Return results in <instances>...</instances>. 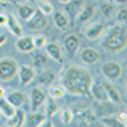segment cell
Returning <instances> with one entry per match:
<instances>
[{"instance_id":"1","label":"cell","mask_w":127,"mask_h":127,"mask_svg":"<svg viewBox=\"0 0 127 127\" xmlns=\"http://www.w3.org/2000/svg\"><path fill=\"white\" fill-rule=\"evenodd\" d=\"M61 80H63V87L68 93L78 95V97H90V85L93 81L90 71L78 68V66H71L64 69Z\"/></svg>"},{"instance_id":"2","label":"cell","mask_w":127,"mask_h":127,"mask_svg":"<svg viewBox=\"0 0 127 127\" xmlns=\"http://www.w3.org/2000/svg\"><path fill=\"white\" fill-rule=\"evenodd\" d=\"M127 44V34H126V27L124 24H119V26H114L110 27L105 36V39L102 42V46L107 49V51H112V53H117V51H122Z\"/></svg>"},{"instance_id":"3","label":"cell","mask_w":127,"mask_h":127,"mask_svg":"<svg viewBox=\"0 0 127 127\" xmlns=\"http://www.w3.org/2000/svg\"><path fill=\"white\" fill-rule=\"evenodd\" d=\"M17 63L12 58H2L0 59V80L2 81H9L17 75Z\"/></svg>"},{"instance_id":"4","label":"cell","mask_w":127,"mask_h":127,"mask_svg":"<svg viewBox=\"0 0 127 127\" xmlns=\"http://www.w3.org/2000/svg\"><path fill=\"white\" fill-rule=\"evenodd\" d=\"M26 26H27V29H31V31L44 29V27L48 26V19H46V15H44L39 9H36L34 14L31 15V19L26 20Z\"/></svg>"},{"instance_id":"5","label":"cell","mask_w":127,"mask_h":127,"mask_svg":"<svg viewBox=\"0 0 127 127\" xmlns=\"http://www.w3.org/2000/svg\"><path fill=\"white\" fill-rule=\"evenodd\" d=\"M102 73L108 80H117L122 75V66L119 64L117 61H107V63L102 64Z\"/></svg>"},{"instance_id":"6","label":"cell","mask_w":127,"mask_h":127,"mask_svg":"<svg viewBox=\"0 0 127 127\" xmlns=\"http://www.w3.org/2000/svg\"><path fill=\"white\" fill-rule=\"evenodd\" d=\"M46 93L39 90V88H32L31 90V108H32V112H37L42 105H44V102H46Z\"/></svg>"},{"instance_id":"7","label":"cell","mask_w":127,"mask_h":127,"mask_svg":"<svg viewBox=\"0 0 127 127\" xmlns=\"http://www.w3.org/2000/svg\"><path fill=\"white\" fill-rule=\"evenodd\" d=\"M63 44H64V49H66L69 58H75L76 56V51L80 48V37L75 36V34H68V36H64Z\"/></svg>"},{"instance_id":"8","label":"cell","mask_w":127,"mask_h":127,"mask_svg":"<svg viewBox=\"0 0 127 127\" xmlns=\"http://www.w3.org/2000/svg\"><path fill=\"white\" fill-rule=\"evenodd\" d=\"M17 71H19V80H20V85H22V87L29 85L31 81L36 78V71H34V68H32V66L20 64L19 68H17Z\"/></svg>"},{"instance_id":"9","label":"cell","mask_w":127,"mask_h":127,"mask_svg":"<svg viewBox=\"0 0 127 127\" xmlns=\"http://www.w3.org/2000/svg\"><path fill=\"white\" fill-rule=\"evenodd\" d=\"M83 7V0H69L64 3V14L68 15L69 20H73L76 15H78V12L81 10Z\"/></svg>"},{"instance_id":"10","label":"cell","mask_w":127,"mask_h":127,"mask_svg":"<svg viewBox=\"0 0 127 127\" xmlns=\"http://www.w3.org/2000/svg\"><path fill=\"white\" fill-rule=\"evenodd\" d=\"M44 48H46V54L49 58H53L58 63H63V49H61V46L58 42H46Z\"/></svg>"},{"instance_id":"11","label":"cell","mask_w":127,"mask_h":127,"mask_svg":"<svg viewBox=\"0 0 127 127\" xmlns=\"http://www.w3.org/2000/svg\"><path fill=\"white\" fill-rule=\"evenodd\" d=\"M103 31H105V24H103V22H95V24H92V26L85 31V36H87V39L95 41L103 34Z\"/></svg>"},{"instance_id":"12","label":"cell","mask_w":127,"mask_h":127,"mask_svg":"<svg viewBox=\"0 0 127 127\" xmlns=\"http://www.w3.org/2000/svg\"><path fill=\"white\" fill-rule=\"evenodd\" d=\"M90 97H93L97 102H105L107 100V93L103 90V85L98 81H92L90 85Z\"/></svg>"},{"instance_id":"13","label":"cell","mask_w":127,"mask_h":127,"mask_svg":"<svg viewBox=\"0 0 127 127\" xmlns=\"http://www.w3.org/2000/svg\"><path fill=\"white\" fill-rule=\"evenodd\" d=\"M98 59H100V54L95 48H85L81 51V61L85 64H95L98 63Z\"/></svg>"},{"instance_id":"14","label":"cell","mask_w":127,"mask_h":127,"mask_svg":"<svg viewBox=\"0 0 127 127\" xmlns=\"http://www.w3.org/2000/svg\"><path fill=\"white\" fill-rule=\"evenodd\" d=\"M76 117L80 119L81 124H95L97 122V115L92 108H80L76 112Z\"/></svg>"},{"instance_id":"15","label":"cell","mask_w":127,"mask_h":127,"mask_svg":"<svg viewBox=\"0 0 127 127\" xmlns=\"http://www.w3.org/2000/svg\"><path fill=\"white\" fill-rule=\"evenodd\" d=\"M95 9H97L95 3H88L85 9L81 7V10L78 12V24H85V22H88V20L95 15Z\"/></svg>"},{"instance_id":"16","label":"cell","mask_w":127,"mask_h":127,"mask_svg":"<svg viewBox=\"0 0 127 127\" xmlns=\"http://www.w3.org/2000/svg\"><path fill=\"white\" fill-rule=\"evenodd\" d=\"M15 48L19 49L20 53H31L34 49L32 37H29V36H20L19 39L15 41Z\"/></svg>"},{"instance_id":"17","label":"cell","mask_w":127,"mask_h":127,"mask_svg":"<svg viewBox=\"0 0 127 127\" xmlns=\"http://www.w3.org/2000/svg\"><path fill=\"white\" fill-rule=\"evenodd\" d=\"M53 20H54V26L58 27V29H68L69 24H71V20L68 19V15L64 14V12H53Z\"/></svg>"},{"instance_id":"18","label":"cell","mask_w":127,"mask_h":127,"mask_svg":"<svg viewBox=\"0 0 127 127\" xmlns=\"http://www.w3.org/2000/svg\"><path fill=\"white\" fill-rule=\"evenodd\" d=\"M102 85H103V90H105V93H107V100H110L112 103H120L122 97H120V93L117 92V88L112 87V85L107 83V81H103Z\"/></svg>"},{"instance_id":"19","label":"cell","mask_w":127,"mask_h":127,"mask_svg":"<svg viewBox=\"0 0 127 127\" xmlns=\"http://www.w3.org/2000/svg\"><path fill=\"white\" fill-rule=\"evenodd\" d=\"M98 112L95 114L97 117H105V115H112L114 112H115V107L112 105V102L110 100H105V102H98Z\"/></svg>"},{"instance_id":"20","label":"cell","mask_w":127,"mask_h":127,"mask_svg":"<svg viewBox=\"0 0 127 127\" xmlns=\"http://www.w3.org/2000/svg\"><path fill=\"white\" fill-rule=\"evenodd\" d=\"M26 124V112L24 110H15V114L7 120V126L9 127H20Z\"/></svg>"},{"instance_id":"21","label":"cell","mask_w":127,"mask_h":127,"mask_svg":"<svg viewBox=\"0 0 127 127\" xmlns=\"http://www.w3.org/2000/svg\"><path fill=\"white\" fill-rule=\"evenodd\" d=\"M15 110H17V108L14 107V105H12V103H10V102H9L5 97L0 98V114H2L3 117L10 119L14 114H15Z\"/></svg>"},{"instance_id":"22","label":"cell","mask_w":127,"mask_h":127,"mask_svg":"<svg viewBox=\"0 0 127 127\" xmlns=\"http://www.w3.org/2000/svg\"><path fill=\"white\" fill-rule=\"evenodd\" d=\"M7 27L14 36H22V26H20V22H17V17L12 14L7 15Z\"/></svg>"},{"instance_id":"23","label":"cell","mask_w":127,"mask_h":127,"mask_svg":"<svg viewBox=\"0 0 127 127\" xmlns=\"http://www.w3.org/2000/svg\"><path fill=\"white\" fill-rule=\"evenodd\" d=\"M7 100H9L15 108H20L24 103H26V95H24L22 92H12V93H9Z\"/></svg>"},{"instance_id":"24","label":"cell","mask_w":127,"mask_h":127,"mask_svg":"<svg viewBox=\"0 0 127 127\" xmlns=\"http://www.w3.org/2000/svg\"><path fill=\"white\" fill-rule=\"evenodd\" d=\"M17 10H19V17L26 22V20L31 19V15L34 14V10H36V9H34L32 5H29V3H20L19 7H17Z\"/></svg>"},{"instance_id":"25","label":"cell","mask_w":127,"mask_h":127,"mask_svg":"<svg viewBox=\"0 0 127 127\" xmlns=\"http://www.w3.org/2000/svg\"><path fill=\"white\" fill-rule=\"evenodd\" d=\"M44 105H46V119H51L56 112H58V103H56V100H54V98L46 97Z\"/></svg>"},{"instance_id":"26","label":"cell","mask_w":127,"mask_h":127,"mask_svg":"<svg viewBox=\"0 0 127 127\" xmlns=\"http://www.w3.org/2000/svg\"><path fill=\"white\" fill-rule=\"evenodd\" d=\"M37 80H39V83L49 87V85H53V83L56 81V75H54L53 71H41L39 76H37Z\"/></svg>"},{"instance_id":"27","label":"cell","mask_w":127,"mask_h":127,"mask_svg":"<svg viewBox=\"0 0 127 127\" xmlns=\"http://www.w3.org/2000/svg\"><path fill=\"white\" fill-rule=\"evenodd\" d=\"M64 95H66V90H64L63 85H58V87H49V90H48V97L54 98V100L63 98Z\"/></svg>"},{"instance_id":"28","label":"cell","mask_w":127,"mask_h":127,"mask_svg":"<svg viewBox=\"0 0 127 127\" xmlns=\"http://www.w3.org/2000/svg\"><path fill=\"white\" fill-rule=\"evenodd\" d=\"M100 124H102V126H107V127H124V124H122L117 117H112V115L100 117Z\"/></svg>"},{"instance_id":"29","label":"cell","mask_w":127,"mask_h":127,"mask_svg":"<svg viewBox=\"0 0 127 127\" xmlns=\"http://www.w3.org/2000/svg\"><path fill=\"white\" fill-rule=\"evenodd\" d=\"M114 10H115V7H114V3H112V2H107V0H105V2L100 5V12L103 14V17H105V19H110V17L114 15Z\"/></svg>"},{"instance_id":"30","label":"cell","mask_w":127,"mask_h":127,"mask_svg":"<svg viewBox=\"0 0 127 127\" xmlns=\"http://www.w3.org/2000/svg\"><path fill=\"white\" fill-rule=\"evenodd\" d=\"M46 120V117H44V114H37V112H34L32 115L29 117V120H27V124L32 127H37V126H42V122Z\"/></svg>"},{"instance_id":"31","label":"cell","mask_w":127,"mask_h":127,"mask_svg":"<svg viewBox=\"0 0 127 127\" xmlns=\"http://www.w3.org/2000/svg\"><path fill=\"white\" fill-rule=\"evenodd\" d=\"M73 119H75V112H73L71 108H63V112H61V120H63V124H64V126H69V124L73 122Z\"/></svg>"},{"instance_id":"32","label":"cell","mask_w":127,"mask_h":127,"mask_svg":"<svg viewBox=\"0 0 127 127\" xmlns=\"http://www.w3.org/2000/svg\"><path fill=\"white\" fill-rule=\"evenodd\" d=\"M34 63H36L37 68H42V66L48 63V54H44V53H41V51L34 53Z\"/></svg>"},{"instance_id":"33","label":"cell","mask_w":127,"mask_h":127,"mask_svg":"<svg viewBox=\"0 0 127 127\" xmlns=\"http://www.w3.org/2000/svg\"><path fill=\"white\" fill-rule=\"evenodd\" d=\"M37 9H39L44 15H48V14H53V12H54V9H53V5H51L49 0H41L39 5H37Z\"/></svg>"},{"instance_id":"34","label":"cell","mask_w":127,"mask_h":127,"mask_svg":"<svg viewBox=\"0 0 127 127\" xmlns=\"http://www.w3.org/2000/svg\"><path fill=\"white\" fill-rule=\"evenodd\" d=\"M32 42H34V49H42L44 46H46V37L44 36H34L32 37Z\"/></svg>"},{"instance_id":"35","label":"cell","mask_w":127,"mask_h":127,"mask_svg":"<svg viewBox=\"0 0 127 127\" xmlns=\"http://www.w3.org/2000/svg\"><path fill=\"white\" fill-rule=\"evenodd\" d=\"M117 20L120 22V24H124L127 20V10L126 9H120L119 10V14H117Z\"/></svg>"},{"instance_id":"36","label":"cell","mask_w":127,"mask_h":127,"mask_svg":"<svg viewBox=\"0 0 127 127\" xmlns=\"http://www.w3.org/2000/svg\"><path fill=\"white\" fill-rule=\"evenodd\" d=\"M119 120H120L124 126L127 124V115H126V112H120V114H119Z\"/></svg>"},{"instance_id":"37","label":"cell","mask_w":127,"mask_h":127,"mask_svg":"<svg viewBox=\"0 0 127 127\" xmlns=\"http://www.w3.org/2000/svg\"><path fill=\"white\" fill-rule=\"evenodd\" d=\"M0 26H7V15L0 14Z\"/></svg>"},{"instance_id":"38","label":"cell","mask_w":127,"mask_h":127,"mask_svg":"<svg viewBox=\"0 0 127 127\" xmlns=\"http://www.w3.org/2000/svg\"><path fill=\"white\" fill-rule=\"evenodd\" d=\"M5 41H7V36H5V34H0V46L5 44Z\"/></svg>"},{"instance_id":"39","label":"cell","mask_w":127,"mask_h":127,"mask_svg":"<svg viewBox=\"0 0 127 127\" xmlns=\"http://www.w3.org/2000/svg\"><path fill=\"white\" fill-rule=\"evenodd\" d=\"M0 3H3V5L5 3H15V0H0Z\"/></svg>"},{"instance_id":"40","label":"cell","mask_w":127,"mask_h":127,"mask_svg":"<svg viewBox=\"0 0 127 127\" xmlns=\"http://www.w3.org/2000/svg\"><path fill=\"white\" fill-rule=\"evenodd\" d=\"M2 97H5V90L0 87V98H2Z\"/></svg>"},{"instance_id":"41","label":"cell","mask_w":127,"mask_h":127,"mask_svg":"<svg viewBox=\"0 0 127 127\" xmlns=\"http://www.w3.org/2000/svg\"><path fill=\"white\" fill-rule=\"evenodd\" d=\"M114 2H117V3H126V0H114Z\"/></svg>"},{"instance_id":"42","label":"cell","mask_w":127,"mask_h":127,"mask_svg":"<svg viewBox=\"0 0 127 127\" xmlns=\"http://www.w3.org/2000/svg\"><path fill=\"white\" fill-rule=\"evenodd\" d=\"M58 2H61V3H66V2H69V0H58Z\"/></svg>"},{"instance_id":"43","label":"cell","mask_w":127,"mask_h":127,"mask_svg":"<svg viewBox=\"0 0 127 127\" xmlns=\"http://www.w3.org/2000/svg\"><path fill=\"white\" fill-rule=\"evenodd\" d=\"M2 117H3V115H2V114H0V120H2Z\"/></svg>"},{"instance_id":"44","label":"cell","mask_w":127,"mask_h":127,"mask_svg":"<svg viewBox=\"0 0 127 127\" xmlns=\"http://www.w3.org/2000/svg\"><path fill=\"white\" fill-rule=\"evenodd\" d=\"M49 2H51V0H49Z\"/></svg>"}]
</instances>
